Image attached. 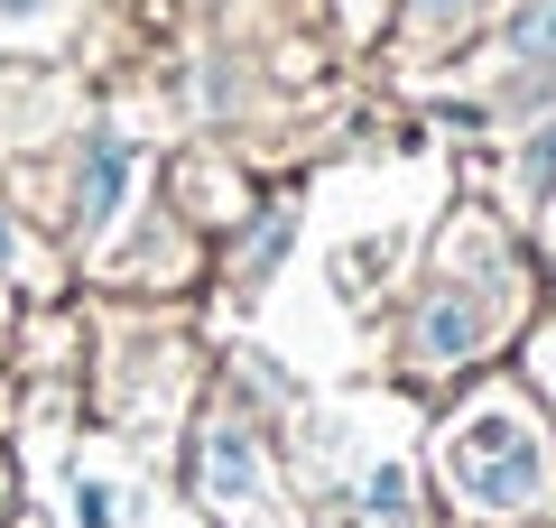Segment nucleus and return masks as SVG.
<instances>
[{"mask_svg":"<svg viewBox=\"0 0 556 528\" xmlns=\"http://www.w3.org/2000/svg\"><path fill=\"white\" fill-rule=\"evenodd\" d=\"M204 482H214V501H223V510L269 501V482H260V454H251V436H241V427H223L214 445H204Z\"/></svg>","mask_w":556,"mask_h":528,"instance_id":"f03ea898","label":"nucleus"},{"mask_svg":"<svg viewBox=\"0 0 556 528\" xmlns=\"http://www.w3.org/2000/svg\"><path fill=\"white\" fill-rule=\"evenodd\" d=\"M121 176H130V158H121V149H93V176H84V214H112V186H121Z\"/></svg>","mask_w":556,"mask_h":528,"instance_id":"20e7f679","label":"nucleus"},{"mask_svg":"<svg viewBox=\"0 0 556 528\" xmlns=\"http://www.w3.org/2000/svg\"><path fill=\"white\" fill-rule=\"evenodd\" d=\"M455 473H464V491H473L482 510H529L538 482H547V464H538V445H529V427H519V408H482V417H464V436H455Z\"/></svg>","mask_w":556,"mask_h":528,"instance_id":"f257e3e1","label":"nucleus"},{"mask_svg":"<svg viewBox=\"0 0 556 528\" xmlns=\"http://www.w3.org/2000/svg\"><path fill=\"white\" fill-rule=\"evenodd\" d=\"M28 20H47V0H0V28H28Z\"/></svg>","mask_w":556,"mask_h":528,"instance_id":"423d86ee","label":"nucleus"},{"mask_svg":"<svg viewBox=\"0 0 556 528\" xmlns=\"http://www.w3.org/2000/svg\"><path fill=\"white\" fill-rule=\"evenodd\" d=\"M464 10H473V0H417V20H427V28H455Z\"/></svg>","mask_w":556,"mask_h":528,"instance_id":"39448f33","label":"nucleus"},{"mask_svg":"<svg viewBox=\"0 0 556 528\" xmlns=\"http://www.w3.org/2000/svg\"><path fill=\"white\" fill-rule=\"evenodd\" d=\"M0 251H10V223H0Z\"/></svg>","mask_w":556,"mask_h":528,"instance_id":"0eeeda50","label":"nucleus"},{"mask_svg":"<svg viewBox=\"0 0 556 528\" xmlns=\"http://www.w3.org/2000/svg\"><path fill=\"white\" fill-rule=\"evenodd\" d=\"M408 343L427 352V362H464V343H473V306H455V297H437V306H417Z\"/></svg>","mask_w":556,"mask_h":528,"instance_id":"7ed1b4c3","label":"nucleus"}]
</instances>
